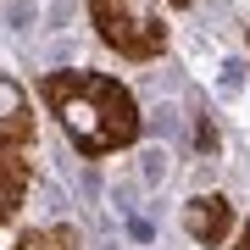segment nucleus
Returning a JSON list of instances; mask_svg holds the SVG:
<instances>
[{"label":"nucleus","mask_w":250,"mask_h":250,"mask_svg":"<svg viewBox=\"0 0 250 250\" xmlns=\"http://www.w3.org/2000/svg\"><path fill=\"white\" fill-rule=\"evenodd\" d=\"M50 117L67 128L78 156H111L139 139V106L106 72H45L39 78Z\"/></svg>","instance_id":"1"},{"label":"nucleus","mask_w":250,"mask_h":250,"mask_svg":"<svg viewBox=\"0 0 250 250\" xmlns=\"http://www.w3.org/2000/svg\"><path fill=\"white\" fill-rule=\"evenodd\" d=\"M89 17L100 45H111L128 62H150L167 50V22H161L156 0H89Z\"/></svg>","instance_id":"2"},{"label":"nucleus","mask_w":250,"mask_h":250,"mask_svg":"<svg viewBox=\"0 0 250 250\" xmlns=\"http://www.w3.org/2000/svg\"><path fill=\"white\" fill-rule=\"evenodd\" d=\"M184 228H189L195 245L217 250V245L233 233V206H228V195H195V200L184 206Z\"/></svg>","instance_id":"3"},{"label":"nucleus","mask_w":250,"mask_h":250,"mask_svg":"<svg viewBox=\"0 0 250 250\" xmlns=\"http://www.w3.org/2000/svg\"><path fill=\"white\" fill-rule=\"evenodd\" d=\"M22 145H34V106L22 83L0 72V150H22Z\"/></svg>","instance_id":"4"},{"label":"nucleus","mask_w":250,"mask_h":250,"mask_svg":"<svg viewBox=\"0 0 250 250\" xmlns=\"http://www.w3.org/2000/svg\"><path fill=\"white\" fill-rule=\"evenodd\" d=\"M28 178H34V167L17 156H0V223H6L11 211H17V200L28 195Z\"/></svg>","instance_id":"5"},{"label":"nucleus","mask_w":250,"mask_h":250,"mask_svg":"<svg viewBox=\"0 0 250 250\" xmlns=\"http://www.w3.org/2000/svg\"><path fill=\"white\" fill-rule=\"evenodd\" d=\"M11 250H78V233H72V228H62V223H50V228L22 233Z\"/></svg>","instance_id":"6"},{"label":"nucleus","mask_w":250,"mask_h":250,"mask_svg":"<svg viewBox=\"0 0 250 250\" xmlns=\"http://www.w3.org/2000/svg\"><path fill=\"white\" fill-rule=\"evenodd\" d=\"M233 250H250V217H245V228H239V245Z\"/></svg>","instance_id":"7"},{"label":"nucleus","mask_w":250,"mask_h":250,"mask_svg":"<svg viewBox=\"0 0 250 250\" xmlns=\"http://www.w3.org/2000/svg\"><path fill=\"white\" fill-rule=\"evenodd\" d=\"M167 6H189V0H167Z\"/></svg>","instance_id":"8"}]
</instances>
